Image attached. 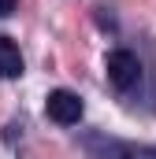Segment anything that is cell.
<instances>
[{
    "label": "cell",
    "instance_id": "obj_1",
    "mask_svg": "<svg viewBox=\"0 0 156 159\" xmlns=\"http://www.w3.org/2000/svg\"><path fill=\"white\" fill-rule=\"evenodd\" d=\"M104 70H108V81L115 85V89H134L138 81H141V63H138V56L134 52H126V48H115V52H108V59H104Z\"/></svg>",
    "mask_w": 156,
    "mask_h": 159
},
{
    "label": "cell",
    "instance_id": "obj_2",
    "mask_svg": "<svg viewBox=\"0 0 156 159\" xmlns=\"http://www.w3.org/2000/svg\"><path fill=\"white\" fill-rule=\"evenodd\" d=\"M45 115L52 122H60V126H78L82 115H85V104H82V96L71 93V89H56L45 100Z\"/></svg>",
    "mask_w": 156,
    "mask_h": 159
},
{
    "label": "cell",
    "instance_id": "obj_3",
    "mask_svg": "<svg viewBox=\"0 0 156 159\" xmlns=\"http://www.w3.org/2000/svg\"><path fill=\"white\" fill-rule=\"evenodd\" d=\"M97 159H156V148H134V144H119V141H89Z\"/></svg>",
    "mask_w": 156,
    "mask_h": 159
},
{
    "label": "cell",
    "instance_id": "obj_4",
    "mask_svg": "<svg viewBox=\"0 0 156 159\" xmlns=\"http://www.w3.org/2000/svg\"><path fill=\"white\" fill-rule=\"evenodd\" d=\"M22 74V52L11 37L0 34V78H19Z\"/></svg>",
    "mask_w": 156,
    "mask_h": 159
},
{
    "label": "cell",
    "instance_id": "obj_5",
    "mask_svg": "<svg viewBox=\"0 0 156 159\" xmlns=\"http://www.w3.org/2000/svg\"><path fill=\"white\" fill-rule=\"evenodd\" d=\"M15 4H19V0H0V15H11V11H15Z\"/></svg>",
    "mask_w": 156,
    "mask_h": 159
}]
</instances>
